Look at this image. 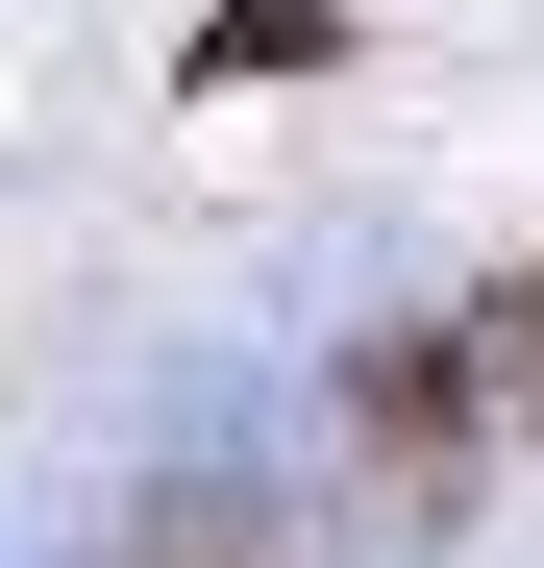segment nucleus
<instances>
[{
    "label": "nucleus",
    "mask_w": 544,
    "mask_h": 568,
    "mask_svg": "<svg viewBox=\"0 0 544 568\" xmlns=\"http://www.w3.org/2000/svg\"><path fill=\"white\" fill-rule=\"evenodd\" d=\"M124 568H272V519H248V495H149V519H124Z\"/></svg>",
    "instance_id": "nucleus-2"
},
{
    "label": "nucleus",
    "mask_w": 544,
    "mask_h": 568,
    "mask_svg": "<svg viewBox=\"0 0 544 568\" xmlns=\"http://www.w3.org/2000/svg\"><path fill=\"white\" fill-rule=\"evenodd\" d=\"M471 322H495V420H520V445H544V247H520V272H495V297H471Z\"/></svg>",
    "instance_id": "nucleus-3"
},
{
    "label": "nucleus",
    "mask_w": 544,
    "mask_h": 568,
    "mask_svg": "<svg viewBox=\"0 0 544 568\" xmlns=\"http://www.w3.org/2000/svg\"><path fill=\"white\" fill-rule=\"evenodd\" d=\"M495 322H396V346H346V420H322V469H346V544H445L495 495Z\"/></svg>",
    "instance_id": "nucleus-1"
}]
</instances>
